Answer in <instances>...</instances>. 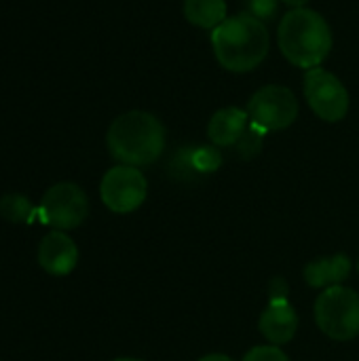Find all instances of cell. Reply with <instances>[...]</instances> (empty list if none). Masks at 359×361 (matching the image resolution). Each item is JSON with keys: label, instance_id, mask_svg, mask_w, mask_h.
I'll list each match as a JSON object with an SVG mask.
<instances>
[{"label": "cell", "instance_id": "ac0fdd59", "mask_svg": "<svg viewBox=\"0 0 359 361\" xmlns=\"http://www.w3.org/2000/svg\"><path fill=\"white\" fill-rule=\"evenodd\" d=\"M279 0H250V15H254L260 21L273 19L277 13Z\"/></svg>", "mask_w": 359, "mask_h": 361}, {"label": "cell", "instance_id": "4fadbf2b", "mask_svg": "<svg viewBox=\"0 0 359 361\" xmlns=\"http://www.w3.org/2000/svg\"><path fill=\"white\" fill-rule=\"evenodd\" d=\"M182 11L188 23L203 30H216L226 19L224 0H184Z\"/></svg>", "mask_w": 359, "mask_h": 361}, {"label": "cell", "instance_id": "277c9868", "mask_svg": "<svg viewBox=\"0 0 359 361\" xmlns=\"http://www.w3.org/2000/svg\"><path fill=\"white\" fill-rule=\"evenodd\" d=\"M315 324L332 341L347 343L359 336V294L345 286L324 290L315 300Z\"/></svg>", "mask_w": 359, "mask_h": 361}, {"label": "cell", "instance_id": "8fae6325", "mask_svg": "<svg viewBox=\"0 0 359 361\" xmlns=\"http://www.w3.org/2000/svg\"><path fill=\"white\" fill-rule=\"evenodd\" d=\"M351 258L347 254H336V256H326L309 262L303 271L307 286L315 290H328L332 286H343L345 279L351 275Z\"/></svg>", "mask_w": 359, "mask_h": 361}, {"label": "cell", "instance_id": "2e32d148", "mask_svg": "<svg viewBox=\"0 0 359 361\" xmlns=\"http://www.w3.org/2000/svg\"><path fill=\"white\" fill-rule=\"evenodd\" d=\"M264 131H260L258 127H254L252 123H250V127L245 129V133L241 135V140L235 144L237 146V150H239V154L243 157V159H252V157H256L260 150H262V142H264Z\"/></svg>", "mask_w": 359, "mask_h": 361}, {"label": "cell", "instance_id": "30bf717a", "mask_svg": "<svg viewBox=\"0 0 359 361\" xmlns=\"http://www.w3.org/2000/svg\"><path fill=\"white\" fill-rule=\"evenodd\" d=\"M258 330L271 345H288L298 332V315L290 300H269L258 319Z\"/></svg>", "mask_w": 359, "mask_h": 361}, {"label": "cell", "instance_id": "7a4b0ae2", "mask_svg": "<svg viewBox=\"0 0 359 361\" xmlns=\"http://www.w3.org/2000/svg\"><path fill=\"white\" fill-rule=\"evenodd\" d=\"M167 144V131L159 116L146 110H129L112 121L106 146L121 165L144 167L154 163Z\"/></svg>", "mask_w": 359, "mask_h": 361}, {"label": "cell", "instance_id": "5b68a950", "mask_svg": "<svg viewBox=\"0 0 359 361\" xmlns=\"http://www.w3.org/2000/svg\"><path fill=\"white\" fill-rule=\"evenodd\" d=\"M245 112L260 131H284L298 118V99L286 85H267L250 97Z\"/></svg>", "mask_w": 359, "mask_h": 361}, {"label": "cell", "instance_id": "7402d4cb", "mask_svg": "<svg viewBox=\"0 0 359 361\" xmlns=\"http://www.w3.org/2000/svg\"><path fill=\"white\" fill-rule=\"evenodd\" d=\"M112 361H144V360H135V357H118V360H112Z\"/></svg>", "mask_w": 359, "mask_h": 361}, {"label": "cell", "instance_id": "5bb4252c", "mask_svg": "<svg viewBox=\"0 0 359 361\" xmlns=\"http://www.w3.org/2000/svg\"><path fill=\"white\" fill-rule=\"evenodd\" d=\"M34 214L38 209L32 205V201L19 192H6L0 197V218L11 224H25L32 222Z\"/></svg>", "mask_w": 359, "mask_h": 361}, {"label": "cell", "instance_id": "ffe728a7", "mask_svg": "<svg viewBox=\"0 0 359 361\" xmlns=\"http://www.w3.org/2000/svg\"><path fill=\"white\" fill-rule=\"evenodd\" d=\"M199 361H235L233 357L224 355V353H209V355H203Z\"/></svg>", "mask_w": 359, "mask_h": 361}, {"label": "cell", "instance_id": "9a60e30c", "mask_svg": "<svg viewBox=\"0 0 359 361\" xmlns=\"http://www.w3.org/2000/svg\"><path fill=\"white\" fill-rule=\"evenodd\" d=\"M190 163H193L197 173H209V171H216L220 167L222 159H220V152L216 148L205 146V148L190 150Z\"/></svg>", "mask_w": 359, "mask_h": 361}, {"label": "cell", "instance_id": "ba28073f", "mask_svg": "<svg viewBox=\"0 0 359 361\" xmlns=\"http://www.w3.org/2000/svg\"><path fill=\"white\" fill-rule=\"evenodd\" d=\"M148 195V182L140 167L116 165L108 169L99 184V197L112 214H131L142 207Z\"/></svg>", "mask_w": 359, "mask_h": 361}, {"label": "cell", "instance_id": "52a82bcc", "mask_svg": "<svg viewBox=\"0 0 359 361\" xmlns=\"http://www.w3.org/2000/svg\"><path fill=\"white\" fill-rule=\"evenodd\" d=\"M38 214L42 222L55 231H72L85 222L89 214V199L78 184L59 182L44 192Z\"/></svg>", "mask_w": 359, "mask_h": 361}, {"label": "cell", "instance_id": "d6986e66", "mask_svg": "<svg viewBox=\"0 0 359 361\" xmlns=\"http://www.w3.org/2000/svg\"><path fill=\"white\" fill-rule=\"evenodd\" d=\"M290 288L284 277H273L269 283V300H288Z\"/></svg>", "mask_w": 359, "mask_h": 361}, {"label": "cell", "instance_id": "9c48e42d", "mask_svg": "<svg viewBox=\"0 0 359 361\" xmlns=\"http://www.w3.org/2000/svg\"><path fill=\"white\" fill-rule=\"evenodd\" d=\"M38 264L53 277H66L78 264V247L63 231H53L40 241Z\"/></svg>", "mask_w": 359, "mask_h": 361}, {"label": "cell", "instance_id": "8992f818", "mask_svg": "<svg viewBox=\"0 0 359 361\" xmlns=\"http://www.w3.org/2000/svg\"><path fill=\"white\" fill-rule=\"evenodd\" d=\"M305 97L309 108L326 123H339L349 112V91L345 82L324 68L307 70Z\"/></svg>", "mask_w": 359, "mask_h": 361}, {"label": "cell", "instance_id": "3957f363", "mask_svg": "<svg viewBox=\"0 0 359 361\" xmlns=\"http://www.w3.org/2000/svg\"><path fill=\"white\" fill-rule=\"evenodd\" d=\"M332 42L330 23L309 6L292 8L279 21L277 44L284 57L303 70L320 68V63L330 55Z\"/></svg>", "mask_w": 359, "mask_h": 361}, {"label": "cell", "instance_id": "e0dca14e", "mask_svg": "<svg viewBox=\"0 0 359 361\" xmlns=\"http://www.w3.org/2000/svg\"><path fill=\"white\" fill-rule=\"evenodd\" d=\"M241 361H290V357L277 345H260L250 349Z\"/></svg>", "mask_w": 359, "mask_h": 361}, {"label": "cell", "instance_id": "7c38bea8", "mask_svg": "<svg viewBox=\"0 0 359 361\" xmlns=\"http://www.w3.org/2000/svg\"><path fill=\"white\" fill-rule=\"evenodd\" d=\"M248 112L237 108V106H229L222 108L218 112H214V116L207 123V137L212 140L214 146H235L241 135L248 129Z\"/></svg>", "mask_w": 359, "mask_h": 361}, {"label": "cell", "instance_id": "44dd1931", "mask_svg": "<svg viewBox=\"0 0 359 361\" xmlns=\"http://www.w3.org/2000/svg\"><path fill=\"white\" fill-rule=\"evenodd\" d=\"M281 2H286V4L292 6V8H303V6L309 4V0H281Z\"/></svg>", "mask_w": 359, "mask_h": 361}, {"label": "cell", "instance_id": "603a6c76", "mask_svg": "<svg viewBox=\"0 0 359 361\" xmlns=\"http://www.w3.org/2000/svg\"><path fill=\"white\" fill-rule=\"evenodd\" d=\"M358 273H359V260H358Z\"/></svg>", "mask_w": 359, "mask_h": 361}, {"label": "cell", "instance_id": "6da1fadb", "mask_svg": "<svg viewBox=\"0 0 359 361\" xmlns=\"http://www.w3.org/2000/svg\"><path fill=\"white\" fill-rule=\"evenodd\" d=\"M212 47L218 63L229 72H252L269 55L271 34L264 21L250 13L226 17L212 30Z\"/></svg>", "mask_w": 359, "mask_h": 361}]
</instances>
